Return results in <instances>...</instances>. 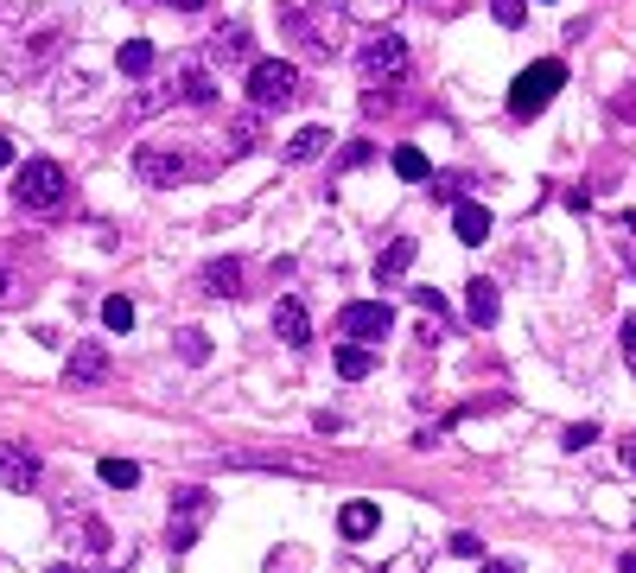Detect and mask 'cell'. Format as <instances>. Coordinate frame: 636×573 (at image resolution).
Here are the masks:
<instances>
[{
    "label": "cell",
    "instance_id": "1",
    "mask_svg": "<svg viewBox=\"0 0 636 573\" xmlns=\"http://www.w3.org/2000/svg\"><path fill=\"white\" fill-rule=\"evenodd\" d=\"M76 20L64 0H0V76L26 83V76H45L64 45H71Z\"/></svg>",
    "mask_w": 636,
    "mask_h": 573
},
{
    "label": "cell",
    "instance_id": "2",
    "mask_svg": "<svg viewBox=\"0 0 636 573\" xmlns=\"http://www.w3.org/2000/svg\"><path fill=\"white\" fill-rule=\"evenodd\" d=\"M280 33H287V45H293L300 58L332 64L337 51H344L350 20H344V7H337V0H280Z\"/></svg>",
    "mask_w": 636,
    "mask_h": 573
},
{
    "label": "cell",
    "instance_id": "3",
    "mask_svg": "<svg viewBox=\"0 0 636 573\" xmlns=\"http://www.w3.org/2000/svg\"><path fill=\"white\" fill-rule=\"evenodd\" d=\"M224 153H197L191 147V134H159V141H141L134 147V179L141 186H185V179H197V172H211Z\"/></svg>",
    "mask_w": 636,
    "mask_h": 573
},
{
    "label": "cell",
    "instance_id": "4",
    "mask_svg": "<svg viewBox=\"0 0 636 573\" xmlns=\"http://www.w3.org/2000/svg\"><path fill=\"white\" fill-rule=\"evenodd\" d=\"M300 96H305L300 64H287V58H255L249 64V103L255 109H293Z\"/></svg>",
    "mask_w": 636,
    "mask_h": 573
},
{
    "label": "cell",
    "instance_id": "5",
    "mask_svg": "<svg viewBox=\"0 0 636 573\" xmlns=\"http://www.w3.org/2000/svg\"><path fill=\"white\" fill-rule=\"evenodd\" d=\"M561 83H566V64L561 58H541V64H528L516 83H509V115L516 121H535V115L548 109L554 96H561Z\"/></svg>",
    "mask_w": 636,
    "mask_h": 573
},
{
    "label": "cell",
    "instance_id": "6",
    "mask_svg": "<svg viewBox=\"0 0 636 573\" xmlns=\"http://www.w3.org/2000/svg\"><path fill=\"white\" fill-rule=\"evenodd\" d=\"M13 198H20V211H58L71 198V179H64L58 159H26L20 179H13Z\"/></svg>",
    "mask_w": 636,
    "mask_h": 573
},
{
    "label": "cell",
    "instance_id": "7",
    "mask_svg": "<svg viewBox=\"0 0 636 573\" xmlns=\"http://www.w3.org/2000/svg\"><path fill=\"white\" fill-rule=\"evenodd\" d=\"M357 71H363V83H382V89H395L401 76H408V38L401 33H370L363 38V51H357Z\"/></svg>",
    "mask_w": 636,
    "mask_h": 573
},
{
    "label": "cell",
    "instance_id": "8",
    "mask_svg": "<svg viewBox=\"0 0 636 573\" xmlns=\"http://www.w3.org/2000/svg\"><path fill=\"white\" fill-rule=\"evenodd\" d=\"M388 332H395V306H388V300H350V306H337V338L375 344V338H388Z\"/></svg>",
    "mask_w": 636,
    "mask_h": 573
},
{
    "label": "cell",
    "instance_id": "9",
    "mask_svg": "<svg viewBox=\"0 0 636 573\" xmlns=\"http://www.w3.org/2000/svg\"><path fill=\"white\" fill-rule=\"evenodd\" d=\"M211 510H217V497L211 491H179L172 497V529H166L172 554H191V548H197V535H204V523H211Z\"/></svg>",
    "mask_w": 636,
    "mask_h": 573
},
{
    "label": "cell",
    "instance_id": "10",
    "mask_svg": "<svg viewBox=\"0 0 636 573\" xmlns=\"http://www.w3.org/2000/svg\"><path fill=\"white\" fill-rule=\"evenodd\" d=\"M38 478H45V465H38L33 446H20V440H0V491H33Z\"/></svg>",
    "mask_w": 636,
    "mask_h": 573
},
{
    "label": "cell",
    "instance_id": "11",
    "mask_svg": "<svg viewBox=\"0 0 636 573\" xmlns=\"http://www.w3.org/2000/svg\"><path fill=\"white\" fill-rule=\"evenodd\" d=\"M185 96H179V76H166V83H141L134 96H128V109H121V121L134 128V121H147V115H159V109H179Z\"/></svg>",
    "mask_w": 636,
    "mask_h": 573
},
{
    "label": "cell",
    "instance_id": "12",
    "mask_svg": "<svg viewBox=\"0 0 636 573\" xmlns=\"http://www.w3.org/2000/svg\"><path fill=\"white\" fill-rule=\"evenodd\" d=\"M71 548H76V568H103V561H109V548H115L109 523L83 510V523H76V529H71Z\"/></svg>",
    "mask_w": 636,
    "mask_h": 573
},
{
    "label": "cell",
    "instance_id": "13",
    "mask_svg": "<svg viewBox=\"0 0 636 573\" xmlns=\"http://www.w3.org/2000/svg\"><path fill=\"white\" fill-rule=\"evenodd\" d=\"M211 64H255V33L242 20H224L211 33Z\"/></svg>",
    "mask_w": 636,
    "mask_h": 573
},
{
    "label": "cell",
    "instance_id": "14",
    "mask_svg": "<svg viewBox=\"0 0 636 573\" xmlns=\"http://www.w3.org/2000/svg\"><path fill=\"white\" fill-rule=\"evenodd\" d=\"M103 377H109V350L96 338H76L71 363H64V382H71V389H96Z\"/></svg>",
    "mask_w": 636,
    "mask_h": 573
},
{
    "label": "cell",
    "instance_id": "15",
    "mask_svg": "<svg viewBox=\"0 0 636 573\" xmlns=\"http://www.w3.org/2000/svg\"><path fill=\"white\" fill-rule=\"evenodd\" d=\"M172 76H179V96H185L191 109H211V103H217V83H211V64H204V58H179Z\"/></svg>",
    "mask_w": 636,
    "mask_h": 573
},
{
    "label": "cell",
    "instance_id": "16",
    "mask_svg": "<svg viewBox=\"0 0 636 573\" xmlns=\"http://www.w3.org/2000/svg\"><path fill=\"white\" fill-rule=\"evenodd\" d=\"M274 338L305 350V344H312V312H305L300 300H274Z\"/></svg>",
    "mask_w": 636,
    "mask_h": 573
},
{
    "label": "cell",
    "instance_id": "17",
    "mask_svg": "<svg viewBox=\"0 0 636 573\" xmlns=\"http://www.w3.org/2000/svg\"><path fill=\"white\" fill-rule=\"evenodd\" d=\"M197 287H204L211 300H236V294H242V262H236V255H217V262H204Z\"/></svg>",
    "mask_w": 636,
    "mask_h": 573
},
{
    "label": "cell",
    "instance_id": "18",
    "mask_svg": "<svg viewBox=\"0 0 636 573\" xmlns=\"http://www.w3.org/2000/svg\"><path fill=\"white\" fill-rule=\"evenodd\" d=\"M413 255H420V242H413V236H395V242L375 255V280H382V287H395V280L413 267Z\"/></svg>",
    "mask_w": 636,
    "mask_h": 573
},
{
    "label": "cell",
    "instance_id": "19",
    "mask_svg": "<svg viewBox=\"0 0 636 573\" xmlns=\"http://www.w3.org/2000/svg\"><path fill=\"white\" fill-rule=\"evenodd\" d=\"M465 312H471V325H496V312H503V294H496V280H465Z\"/></svg>",
    "mask_w": 636,
    "mask_h": 573
},
{
    "label": "cell",
    "instance_id": "20",
    "mask_svg": "<svg viewBox=\"0 0 636 573\" xmlns=\"http://www.w3.org/2000/svg\"><path fill=\"white\" fill-rule=\"evenodd\" d=\"M153 64H159V51H153L147 38H128V45L115 51V71L128 76V83H147V76H153Z\"/></svg>",
    "mask_w": 636,
    "mask_h": 573
},
{
    "label": "cell",
    "instance_id": "21",
    "mask_svg": "<svg viewBox=\"0 0 636 573\" xmlns=\"http://www.w3.org/2000/svg\"><path fill=\"white\" fill-rule=\"evenodd\" d=\"M255 147H262V109H249V115H236V121H229L224 159H242V153H255Z\"/></svg>",
    "mask_w": 636,
    "mask_h": 573
},
{
    "label": "cell",
    "instance_id": "22",
    "mask_svg": "<svg viewBox=\"0 0 636 573\" xmlns=\"http://www.w3.org/2000/svg\"><path fill=\"white\" fill-rule=\"evenodd\" d=\"M452 229H458V242H484L490 236V211L484 204H471V198H458V204H452Z\"/></svg>",
    "mask_w": 636,
    "mask_h": 573
},
{
    "label": "cell",
    "instance_id": "23",
    "mask_svg": "<svg viewBox=\"0 0 636 573\" xmlns=\"http://www.w3.org/2000/svg\"><path fill=\"white\" fill-rule=\"evenodd\" d=\"M375 523H382V510H375V503H344V510H337V529H344V541H363V535H375Z\"/></svg>",
    "mask_w": 636,
    "mask_h": 573
},
{
    "label": "cell",
    "instance_id": "24",
    "mask_svg": "<svg viewBox=\"0 0 636 573\" xmlns=\"http://www.w3.org/2000/svg\"><path fill=\"white\" fill-rule=\"evenodd\" d=\"M388 166H395V179H408V186H427V179H433V159H427L420 147H395L388 153Z\"/></svg>",
    "mask_w": 636,
    "mask_h": 573
},
{
    "label": "cell",
    "instance_id": "25",
    "mask_svg": "<svg viewBox=\"0 0 636 573\" xmlns=\"http://www.w3.org/2000/svg\"><path fill=\"white\" fill-rule=\"evenodd\" d=\"M96 478H103L109 491H134V485H141V465H134V458H103Z\"/></svg>",
    "mask_w": 636,
    "mask_h": 573
},
{
    "label": "cell",
    "instance_id": "26",
    "mask_svg": "<svg viewBox=\"0 0 636 573\" xmlns=\"http://www.w3.org/2000/svg\"><path fill=\"white\" fill-rule=\"evenodd\" d=\"M325 147H332V128H300V134L287 141V159H319Z\"/></svg>",
    "mask_w": 636,
    "mask_h": 573
},
{
    "label": "cell",
    "instance_id": "27",
    "mask_svg": "<svg viewBox=\"0 0 636 573\" xmlns=\"http://www.w3.org/2000/svg\"><path fill=\"white\" fill-rule=\"evenodd\" d=\"M370 370H375V357L363 350V344H344V350H337V377L344 382H363Z\"/></svg>",
    "mask_w": 636,
    "mask_h": 573
},
{
    "label": "cell",
    "instance_id": "28",
    "mask_svg": "<svg viewBox=\"0 0 636 573\" xmlns=\"http://www.w3.org/2000/svg\"><path fill=\"white\" fill-rule=\"evenodd\" d=\"M103 325H109V332H134V300H128V294H109V300H103Z\"/></svg>",
    "mask_w": 636,
    "mask_h": 573
},
{
    "label": "cell",
    "instance_id": "29",
    "mask_svg": "<svg viewBox=\"0 0 636 573\" xmlns=\"http://www.w3.org/2000/svg\"><path fill=\"white\" fill-rule=\"evenodd\" d=\"M172 344H179V357H185V363H211V338H204L197 325H185Z\"/></svg>",
    "mask_w": 636,
    "mask_h": 573
},
{
    "label": "cell",
    "instance_id": "30",
    "mask_svg": "<svg viewBox=\"0 0 636 573\" xmlns=\"http://www.w3.org/2000/svg\"><path fill=\"white\" fill-rule=\"evenodd\" d=\"M458 186H465L458 172H433V179H427V191H433V204H458Z\"/></svg>",
    "mask_w": 636,
    "mask_h": 573
},
{
    "label": "cell",
    "instance_id": "31",
    "mask_svg": "<svg viewBox=\"0 0 636 573\" xmlns=\"http://www.w3.org/2000/svg\"><path fill=\"white\" fill-rule=\"evenodd\" d=\"M592 440H599V427H592V420H579V427H566V433H561V446H566V453H586Z\"/></svg>",
    "mask_w": 636,
    "mask_h": 573
},
{
    "label": "cell",
    "instance_id": "32",
    "mask_svg": "<svg viewBox=\"0 0 636 573\" xmlns=\"http://www.w3.org/2000/svg\"><path fill=\"white\" fill-rule=\"evenodd\" d=\"M490 13H496V26H523V20H528V0H490Z\"/></svg>",
    "mask_w": 636,
    "mask_h": 573
},
{
    "label": "cell",
    "instance_id": "33",
    "mask_svg": "<svg viewBox=\"0 0 636 573\" xmlns=\"http://www.w3.org/2000/svg\"><path fill=\"white\" fill-rule=\"evenodd\" d=\"M370 159H375V147H370V141H350V147L337 153V172H350V166H370Z\"/></svg>",
    "mask_w": 636,
    "mask_h": 573
},
{
    "label": "cell",
    "instance_id": "34",
    "mask_svg": "<svg viewBox=\"0 0 636 573\" xmlns=\"http://www.w3.org/2000/svg\"><path fill=\"white\" fill-rule=\"evenodd\" d=\"M413 306H420V312H427V319H433V325H440V319H446V300H440V294H433V287H413Z\"/></svg>",
    "mask_w": 636,
    "mask_h": 573
},
{
    "label": "cell",
    "instance_id": "35",
    "mask_svg": "<svg viewBox=\"0 0 636 573\" xmlns=\"http://www.w3.org/2000/svg\"><path fill=\"white\" fill-rule=\"evenodd\" d=\"M452 554H465V561H484V541H478L471 529H458V535H452Z\"/></svg>",
    "mask_w": 636,
    "mask_h": 573
},
{
    "label": "cell",
    "instance_id": "36",
    "mask_svg": "<svg viewBox=\"0 0 636 573\" xmlns=\"http://www.w3.org/2000/svg\"><path fill=\"white\" fill-rule=\"evenodd\" d=\"M624 357H631V370H636V312L624 319Z\"/></svg>",
    "mask_w": 636,
    "mask_h": 573
},
{
    "label": "cell",
    "instance_id": "37",
    "mask_svg": "<svg viewBox=\"0 0 636 573\" xmlns=\"http://www.w3.org/2000/svg\"><path fill=\"white\" fill-rule=\"evenodd\" d=\"M617 115H624V121H636V89H624V96H617Z\"/></svg>",
    "mask_w": 636,
    "mask_h": 573
},
{
    "label": "cell",
    "instance_id": "38",
    "mask_svg": "<svg viewBox=\"0 0 636 573\" xmlns=\"http://www.w3.org/2000/svg\"><path fill=\"white\" fill-rule=\"evenodd\" d=\"M484 573H523L516 561H484Z\"/></svg>",
    "mask_w": 636,
    "mask_h": 573
},
{
    "label": "cell",
    "instance_id": "39",
    "mask_svg": "<svg viewBox=\"0 0 636 573\" xmlns=\"http://www.w3.org/2000/svg\"><path fill=\"white\" fill-rule=\"evenodd\" d=\"M166 7H179V13H197V7H211V0H166Z\"/></svg>",
    "mask_w": 636,
    "mask_h": 573
},
{
    "label": "cell",
    "instance_id": "40",
    "mask_svg": "<svg viewBox=\"0 0 636 573\" xmlns=\"http://www.w3.org/2000/svg\"><path fill=\"white\" fill-rule=\"evenodd\" d=\"M624 465H631V471H636V433H631V440H624Z\"/></svg>",
    "mask_w": 636,
    "mask_h": 573
},
{
    "label": "cell",
    "instance_id": "41",
    "mask_svg": "<svg viewBox=\"0 0 636 573\" xmlns=\"http://www.w3.org/2000/svg\"><path fill=\"white\" fill-rule=\"evenodd\" d=\"M0 166H13V141L7 134H0Z\"/></svg>",
    "mask_w": 636,
    "mask_h": 573
},
{
    "label": "cell",
    "instance_id": "42",
    "mask_svg": "<svg viewBox=\"0 0 636 573\" xmlns=\"http://www.w3.org/2000/svg\"><path fill=\"white\" fill-rule=\"evenodd\" d=\"M617 573H636V548H631V554H624V561H617Z\"/></svg>",
    "mask_w": 636,
    "mask_h": 573
},
{
    "label": "cell",
    "instance_id": "43",
    "mask_svg": "<svg viewBox=\"0 0 636 573\" xmlns=\"http://www.w3.org/2000/svg\"><path fill=\"white\" fill-rule=\"evenodd\" d=\"M7 287H13V274H7V267H0V300H7Z\"/></svg>",
    "mask_w": 636,
    "mask_h": 573
},
{
    "label": "cell",
    "instance_id": "44",
    "mask_svg": "<svg viewBox=\"0 0 636 573\" xmlns=\"http://www.w3.org/2000/svg\"><path fill=\"white\" fill-rule=\"evenodd\" d=\"M51 573H83V568H71V561H58V568H51Z\"/></svg>",
    "mask_w": 636,
    "mask_h": 573
},
{
    "label": "cell",
    "instance_id": "45",
    "mask_svg": "<svg viewBox=\"0 0 636 573\" xmlns=\"http://www.w3.org/2000/svg\"><path fill=\"white\" fill-rule=\"evenodd\" d=\"M427 7H446V13H452V7H458V0H427Z\"/></svg>",
    "mask_w": 636,
    "mask_h": 573
}]
</instances>
